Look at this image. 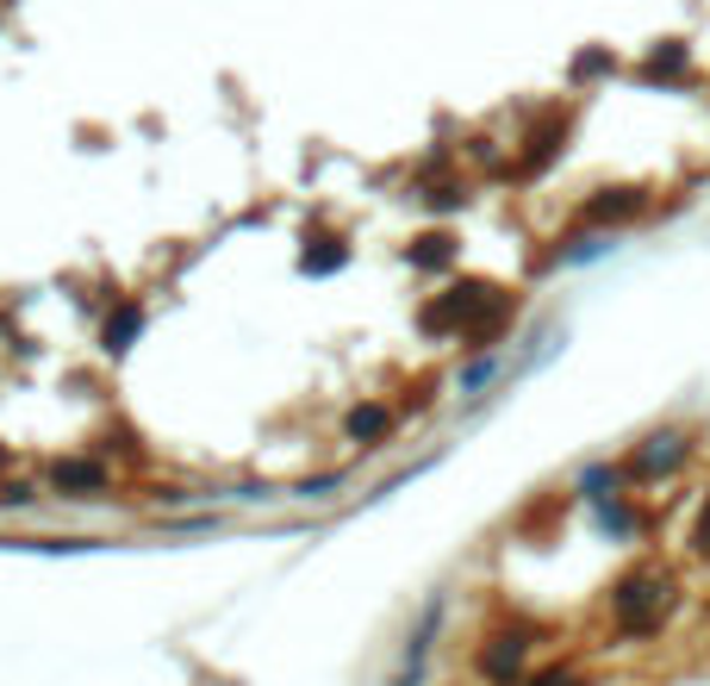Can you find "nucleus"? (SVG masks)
<instances>
[{
	"label": "nucleus",
	"mask_w": 710,
	"mask_h": 686,
	"mask_svg": "<svg viewBox=\"0 0 710 686\" xmlns=\"http://www.w3.org/2000/svg\"><path fill=\"white\" fill-rule=\"evenodd\" d=\"M537 686H573V680H568V674H549V680H537Z\"/></svg>",
	"instance_id": "nucleus-3"
},
{
	"label": "nucleus",
	"mask_w": 710,
	"mask_h": 686,
	"mask_svg": "<svg viewBox=\"0 0 710 686\" xmlns=\"http://www.w3.org/2000/svg\"><path fill=\"white\" fill-rule=\"evenodd\" d=\"M698 549H710V506H704V518H698Z\"/></svg>",
	"instance_id": "nucleus-2"
},
{
	"label": "nucleus",
	"mask_w": 710,
	"mask_h": 686,
	"mask_svg": "<svg viewBox=\"0 0 710 686\" xmlns=\"http://www.w3.org/2000/svg\"><path fill=\"white\" fill-rule=\"evenodd\" d=\"M667 606H673V580L667 575H636L617 593V618L630 624V630H654L667 618Z\"/></svg>",
	"instance_id": "nucleus-1"
}]
</instances>
